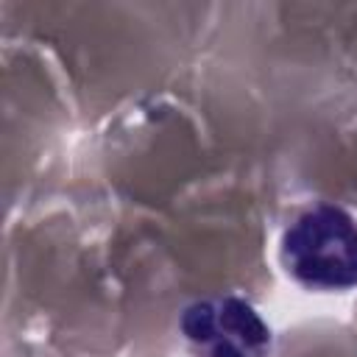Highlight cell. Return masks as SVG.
I'll return each mask as SVG.
<instances>
[{"instance_id":"6da1fadb","label":"cell","mask_w":357,"mask_h":357,"mask_svg":"<svg viewBox=\"0 0 357 357\" xmlns=\"http://www.w3.org/2000/svg\"><path fill=\"white\" fill-rule=\"evenodd\" d=\"M287 271L307 287L343 290L357 284V223L340 206L304 212L282 237Z\"/></svg>"},{"instance_id":"7a4b0ae2","label":"cell","mask_w":357,"mask_h":357,"mask_svg":"<svg viewBox=\"0 0 357 357\" xmlns=\"http://www.w3.org/2000/svg\"><path fill=\"white\" fill-rule=\"evenodd\" d=\"M181 332L201 357H268L271 332L243 298L195 301L181 315Z\"/></svg>"}]
</instances>
